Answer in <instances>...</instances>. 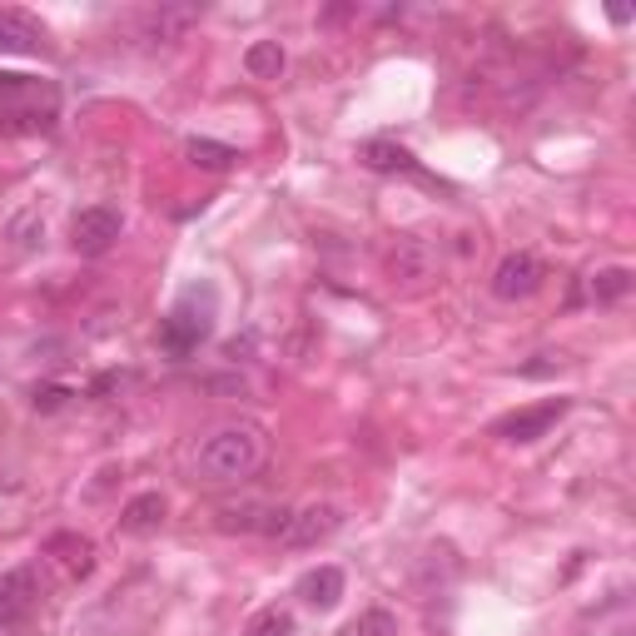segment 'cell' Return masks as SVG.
Returning <instances> with one entry per match:
<instances>
[{
    "label": "cell",
    "instance_id": "cell-7",
    "mask_svg": "<svg viewBox=\"0 0 636 636\" xmlns=\"http://www.w3.org/2000/svg\"><path fill=\"white\" fill-rule=\"evenodd\" d=\"M209 328H215V309H189V299L180 303V309L170 313V319H164V334H160V344L170 348V354H195L199 348V338L209 334Z\"/></svg>",
    "mask_w": 636,
    "mask_h": 636
},
{
    "label": "cell",
    "instance_id": "cell-16",
    "mask_svg": "<svg viewBox=\"0 0 636 636\" xmlns=\"http://www.w3.org/2000/svg\"><path fill=\"white\" fill-rule=\"evenodd\" d=\"M626 293H632V269L626 264H612V269H597L582 279V299H592V303H616Z\"/></svg>",
    "mask_w": 636,
    "mask_h": 636
},
{
    "label": "cell",
    "instance_id": "cell-22",
    "mask_svg": "<svg viewBox=\"0 0 636 636\" xmlns=\"http://www.w3.org/2000/svg\"><path fill=\"white\" fill-rule=\"evenodd\" d=\"M66 398H70V389H60V383H41V389L31 393V403L41 413H55V408H66Z\"/></svg>",
    "mask_w": 636,
    "mask_h": 636
},
{
    "label": "cell",
    "instance_id": "cell-23",
    "mask_svg": "<svg viewBox=\"0 0 636 636\" xmlns=\"http://www.w3.org/2000/svg\"><path fill=\"white\" fill-rule=\"evenodd\" d=\"M552 368H562V354H537V363H522V373L537 378V373H552Z\"/></svg>",
    "mask_w": 636,
    "mask_h": 636
},
{
    "label": "cell",
    "instance_id": "cell-24",
    "mask_svg": "<svg viewBox=\"0 0 636 636\" xmlns=\"http://www.w3.org/2000/svg\"><path fill=\"white\" fill-rule=\"evenodd\" d=\"M119 383H125V373H105V378H95V383H90V393H109V389H119Z\"/></svg>",
    "mask_w": 636,
    "mask_h": 636
},
{
    "label": "cell",
    "instance_id": "cell-15",
    "mask_svg": "<svg viewBox=\"0 0 636 636\" xmlns=\"http://www.w3.org/2000/svg\"><path fill=\"white\" fill-rule=\"evenodd\" d=\"M299 597L309 606H319V612H334L338 602H344V571L338 567H319V571H309L299 582Z\"/></svg>",
    "mask_w": 636,
    "mask_h": 636
},
{
    "label": "cell",
    "instance_id": "cell-19",
    "mask_svg": "<svg viewBox=\"0 0 636 636\" xmlns=\"http://www.w3.org/2000/svg\"><path fill=\"white\" fill-rule=\"evenodd\" d=\"M184 154H189V164H199V170H229V164H239L234 144H219V140H189Z\"/></svg>",
    "mask_w": 636,
    "mask_h": 636
},
{
    "label": "cell",
    "instance_id": "cell-1",
    "mask_svg": "<svg viewBox=\"0 0 636 636\" xmlns=\"http://www.w3.org/2000/svg\"><path fill=\"white\" fill-rule=\"evenodd\" d=\"M269 463V432L259 423H224L219 432H209L195 453V483L205 487H229L248 483Z\"/></svg>",
    "mask_w": 636,
    "mask_h": 636
},
{
    "label": "cell",
    "instance_id": "cell-6",
    "mask_svg": "<svg viewBox=\"0 0 636 636\" xmlns=\"http://www.w3.org/2000/svg\"><path fill=\"white\" fill-rule=\"evenodd\" d=\"M562 413H567V398H547V403H537V408H518V413H507V418H497L493 432L507 442H537L557 428Z\"/></svg>",
    "mask_w": 636,
    "mask_h": 636
},
{
    "label": "cell",
    "instance_id": "cell-3",
    "mask_svg": "<svg viewBox=\"0 0 636 636\" xmlns=\"http://www.w3.org/2000/svg\"><path fill=\"white\" fill-rule=\"evenodd\" d=\"M542 279H547L542 259L528 254V248H518V254H507V259L493 269V293L502 303H518V299H532V293L542 289Z\"/></svg>",
    "mask_w": 636,
    "mask_h": 636
},
{
    "label": "cell",
    "instance_id": "cell-5",
    "mask_svg": "<svg viewBox=\"0 0 636 636\" xmlns=\"http://www.w3.org/2000/svg\"><path fill=\"white\" fill-rule=\"evenodd\" d=\"M338 522H344V507L338 502H309V507H299V512H289V528L279 532V542L293 552L319 547L328 532H338Z\"/></svg>",
    "mask_w": 636,
    "mask_h": 636
},
{
    "label": "cell",
    "instance_id": "cell-2",
    "mask_svg": "<svg viewBox=\"0 0 636 636\" xmlns=\"http://www.w3.org/2000/svg\"><path fill=\"white\" fill-rule=\"evenodd\" d=\"M55 119V90H41L25 76H0V135L45 130Z\"/></svg>",
    "mask_w": 636,
    "mask_h": 636
},
{
    "label": "cell",
    "instance_id": "cell-21",
    "mask_svg": "<svg viewBox=\"0 0 636 636\" xmlns=\"http://www.w3.org/2000/svg\"><path fill=\"white\" fill-rule=\"evenodd\" d=\"M248 636H293V616L284 606H269V612H259L248 622Z\"/></svg>",
    "mask_w": 636,
    "mask_h": 636
},
{
    "label": "cell",
    "instance_id": "cell-17",
    "mask_svg": "<svg viewBox=\"0 0 636 636\" xmlns=\"http://www.w3.org/2000/svg\"><path fill=\"white\" fill-rule=\"evenodd\" d=\"M363 164H368V170H378V174H418V160H413L403 144H393V140H368L363 144Z\"/></svg>",
    "mask_w": 636,
    "mask_h": 636
},
{
    "label": "cell",
    "instance_id": "cell-4",
    "mask_svg": "<svg viewBox=\"0 0 636 636\" xmlns=\"http://www.w3.org/2000/svg\"><path fill=\"white\" fill-rule=\"evenodd\" d=\"M119 215L109 205H90L76 215V224H70V244H76V254H85V259H100V254H109L119 239Z\"/></svg>",
    "mask_w": 636,
    "mask_h": 636
},
{
    "label": "cell",
    "instance_id": "cell-12",
    "mask_svg": "<svg viewBox=\"0 0 636 636\" xmlns=\"http://www.w3.org/2000/svg\"><path fill=\"white\" fill-rule=\"evenodd\" d=\"M45 45V25L31 11L0 5V50L5 55H35Z\"/></svg>",
    "mask_w": 636,
    "mask_h": 636
},
{
    "label": "cell",
    "instance_id": "cell-10",
    "mask_svg": "<svg viewBox=\"0 0 636 636\" xmlns=\"http://www.w3.org/2000/svg\"><path fill=\"white\" fill-rule=\"evenodd\" d=\"M199 25V5H160V11H150L140 21V41L150 45H174L184 41V35Z\"/></svg>",
    "mask_w": 636,
    "mask_h": 636
},
{
    "label": "cell",
    "instance_id": "cell-9",
    "mask_svg": "<svg viewBox=\"0 0 636 636\" xmlns=\"http://www.w3.org/2000/svg\"><path fill=\"white\" fill-rule=\"evenodd\" d=\"M41 606V582H35L31 567H15L0 577V626L25 622V616Z\"/></svg>",
    "mask_w": 636,
    "mask_h": 636
},
{
    "label": "cell",
    "instance_id": "cell-20",
    "mask_svg": "<svg viewBox=\"0 0 636 636\" xmlns=\"http://www.w3.org/2000/svg\"><path fill=\"white\" fill-rule=\"evenodd\" d=\"M348 636H398V616H393L389 606H368Z\"/></svg>",
    "mask_w": 636,
    "mask_h": 636
},
{
    "label": "cell",
    "instance_id": "cell-14",
    "mask_svg": "<svg viewBox=\"0 0 636 636\" xmlns=\"http://www.w3.org/2000/svg\"><path fill=\"white\" fill-rule=\"evenodd\" d=\"M164 512H170V502H164L160 493H140L125 502V512H119V532H130V537H144V532H160Z\"/></svg>",
    "mask_w": 636,
    "mask_h": 636
},
{
    "label": "cell",
    "instance_id": "cell-11",
    "mask_svg": "<svg viewBox=\"0 0 636 636\" xmlns=\"http://www.w3.org/2000/svg\"><path fill=\"white\" fill-rule=\"evenodd\" d=\"M432 264H438V254H432V244H428V239H418V234L398 239V244L389 248V274H393V284H418V279H428Z\"/></svg>",
    "mask_w": 636,
    "mask_h": 636
},
{
    "label": "cell",
    "instance_id": "cell-8",
    "mask_svg": "<svg viewBox=\"0 0 636 636\" xmlns=\"http://www.w3.org/2000/svg\"><path fill=\"white\" fill-rule=\"evenodd\" d=\"M289 528V507H274V502H244V507H219V532H279Z\"/></svg>",
    "mask_w": 636,
    "mask_h": 636
},
{
    "label": "cell",
    "instance_id": "cell-13",
    "mask_svg": "<svg viewBox=\"0 0 636 636\" xmlns=\"http://www.w3.org/2000/svg\"><path fill=\"white\" fill-rule=\"evenodd\" d=\"M45 557L60 562L66 577H90L95 571V542L80 537V532H55V537H45Z\"/></svg>",
    "mask_w": 636,
    "mask_h": 636
},
{
    "label": "cell",
    "instance_id": "cell-18",
    "mask_svg": "<svg viewBox=\"0 0 636 636\" xmlns=\"http://www.w3.org/2000/svg\"><path fill=\"white\" fill-rule=\"evenodd\" d=\"M244 70L254 80H279L284 76V45L279 41H254L244 50Z\"/></svg>",
    "mask_w": 636,
    "mask_h": 636
}]
</instances>
